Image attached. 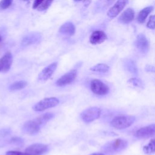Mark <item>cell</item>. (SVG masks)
<instances>
[{
  "label": "cell",
  "instance_id": "cell-1",
  "mask_svg": "<svg viewBox=\"0 0 155 155\" xmlns=\"http://www.w3.org/2000/svg\"><path fill=\"white\" fill-rule=\"evenodd\" d=\"M128 145L127 140L122 139H117L111 140L102 147V151L107 155L116 154L124 150Z\"/></svg>",
  "mask_w": 155,
  "mask_h": 155
},
{
  "label": "cell",
  "instance_id": "cell-2",
  "mask_svg": "<svg viewBox=\"0 0 155 155\" xmlns=\"http://www.w3.org/2000/svg\"><path fill=\"white\" fill-rule=\"evenodd\" d=\"M133 116H119L111 121V125L116 130H122L130 127L135 121Z\"/></svg>",
  "mask_w": 155,
  "mask_h": 155
},
{
  "label": "cell",
  "instance_id": "cell-3",
  "mask_svg": "<svg viewBox=\"0 0 155 155\" xmlns=\"http://www.w3.org/2000/svg\"><path fill=\"white\" fill-rule=\"evenodd\" d=\"M59 99L57 97H46L37 102L33 107V110L35 111H42L56 107L59 104Z\"/></svg>",
  "mask_w": 155,
  "mask_h": 155
},
{
  "label": "cell",
  "instance_id": "cell-4",
  "mask_svg": "<svg viewBox=\"0 0 155 155\" xmlns=\"http://www.w3.org/2000/svg\"><path fill=\"white\" fill-rule=\"evenodd\" d=\"M101 114V110L96 107H90L81 113L82 120L85 123H90L98 119Z\"/></svg>",
  "mask_w": 155,
  "mask_h": 155
},
{
  "label": "cell",
  "instance_id": "cell-5",
  "mask_svg": "<svg viewBox=\"0 0 155 155\" xmlns=\"http://www.w3.org/2000/svg\"><path fill=\"white\" fill-rule=\"evenodd\" d=\"M90 88L92 92L99 96H104L108 93L109 87L99 79H94L91 81Z\"/></svg>",
  "mask_w": 155,
  "mask_h": 155
},
{
  "label": "cell",
  "instance_id": "cell-6",
  "mask_svg": "<svg viewBox=\"0 0 155 155\" xmlns=\"http://www.w3.org/2000/svg\"><path fill=\"white\" fill-rule=\"evenodd\" d=\"M76 70L73 69L62 75L56 82V85L58 87H63L72 83L77 77Z\"/></svg>",
  "mask_w": 155,
  "mask_h": 155
},
{
  "label": "cell",
  "instance_id": "cell-7",
  "mask_svg": "<svg viewBox=\"0 0 155 155\" xmlns=\"http://www.w3.org/2000/svg\"><path fill=\"white\" fill-rule=\"evenodd\" d=\"M134 136L139 139H146L155 136V124L143 127L137 130Z\"/></svg>",
  "mask_w": 155,
  "mask_h": 155
},
{
  "label": "cell",
  "instance_id": "cell-8",
  "mask_svg": "<svg viewBox=\"0 0 155 155\" xmlns=\"http://www.w3.org/2000/svg\"><path fill=\"white\" fill-rule=\"evenodd\" d=\"M129 0H117L116 3L107 12V15L110 18H114L117 16L125 8Z\"/></svg>",
  "mask_w": 155,
  "mask_h": 155
},
{
  "label": "cell",
  "instance_id": "cell-9",
  "mask_svg": "<svg viewBox=\"0 0 155 155\" xmlns=\"http://www.w3.org/2000/svg\"><path fill=\"white\" fill-rule=\"evenodd\" d=\"M40 130V125L35 120H30L26 121L22 125V131L28 135H35Z\"/></svg>",
  "mask_w": 155,
  "mask_h": 155
},
{
  "label": "cell",
  "instance_id": "cell-10",
  "mask_svg": "<svg viewBox=\"0 0 155 155\" xmlns=\"http://www.w3.org/2000/svg\"><path fill=\"white\" fill-rule=\"evenodd\" d=\"M48 149V146L42 143H34L28 146L25 152L28 155H42L45 153Z\"/></svg>",
  "mask_w": 155,
  "mask_h": 155
},
{
  "label": "cell",
  "instance_id": "cell-11",
  "mask_svg": "<svg viewBox=\"0 0 155 155\" xmlns=\"http://www.w3.org/2000/svg\"><path fill=\"white\" fill-rule=\"evenodd\" d=\"M136 45L138 50L143 53H146L149 50V42L147 37L143 33H140L137 36Z\"/></svg>",
  "mask_w": 155,
  "mask_h": 155
},
{
  "label": "cell",
  "instance_id": "cell-12",
  "mask_svg": "<svg viewBox=\"0 0 155 155\" xmlns=\"http://www.w3.org/2000/svg\"><path fill=\"white\" fill-rule=\"evenodd\" d=\"M57 65L56 62H53L42 69L38 75V79L41 81H45L49 79L56 70Z\"/></svg>",
  "mask_w": 155,
  "mask_h": 155
},
{
  "label": "cell",
  "instance_id": "cell-13",
  "mask_svg": "<svg viewBox=\"0 0 155 155\" xmlns=\"http://www.w3.org/2000/svg\"><path fill=\"white\" fill-rule=\"evenodd\" d=\"M13 56L10 52H7L0 59V71L7 72L12 64Z\"/></svg>",
  "mask_w": 155,
  "mask_h": 155
},
{
  "label": "cell",
  "instance_id": "cell-14",
  "mask_svg": "<svg viewBox=\"0 0 155 155\" xmlns=\"http://www.w3.org/2000/svg\"><path fill=\"white\" fill-rule=\"evenodd\" d=\"M107 39V36L104 31L96 30L91 33L90 37V42L93 45L99 44L104 42Z\"/></svg>",
  "mask_w": 155,
  "mask_h": 155
},
{
  "label": "cell",
  "instance_id": "cell-15",
  "mask_svg": "<svg viewBox=\"0 0 155 155\" xmlns=\"http://www.w3.org/2000/svg\"><path fill=\"white\" fill-rule=\"evenodd\" d=\"M41 39V36L38 33H32L25 36L22 40L21 44L23 46L30 45L38 42Z\"/></svg>",
  "mask_w": 155,
  "mask_h": 155
},
{
  "label": "cell",
  "instance_id": "cell-16",
  "mask_svg": "<svg viewBox=\"0 0 155 155\" xmlns=\"http://www.w3.org/2000/svg\"><path fill=\"white\" fill-rule=\"evenodd\" d=\"M134 18V12L133 8H128L119 17L118 21L120 23L128 24Z\"/></svg>",
  "mask_w": 155,
  "mask_h": 155
},
{
  "label": "cell",
  "instance_id": "cell-17",
  "mask_svg": "<svg viewBox=\"0 0 155 155\" xmlns=\"http://www.w3.org/2000/svg\"><path fill=\"white\" fill-rule=\"evenodd\" d=\"M59 31L63 35L72 36L75 33V27L72 22H67L61 26Z\"/></svg>",
  "mask_w": 155,
  "mask_h": 155
},
{
  "label": "cell",
  "instance_id": "cell-18",
  "mask_svg": "<svg viewBox=\"0 0 155 155\" xmlns=\"http://www.w3.org/2000/svg\"><path fill=\"white\" fill-rule=\"evenodd\" d=\"M53 0H35L33 4V8L38 11L47 10L51 4Z\"/></svg>",
  "mask_w": 155,
  "mask_h": 155
},
{
  "label": "cell",
  "instance_id": "cell-19",
  "mask_svg": "<svg viewBox=\"0 0 155 155\" xmlns=\"http://www.w3.org/2000/svg\"><path fill=\"white\" fill-rule=\"evenodd\" d=\"M153 6H148L141 10L137 16V21H138V22L140 24L143 23L145 21L148 15L153 11Z\"/></svg>",
  "mask_w": 155,
  "mask_h": 155
},
{
  "label": "cell",
  "instance_id": "cell-20",
  "mask_svg": "<svg viewBox=\"0 0 155 155\" xmlns=\"http://www.w3.org/2000/svg\"><path fill=\"white\" fill-rule=\"evenodd\" d=\"M54 117V114L51 113H45L38 116L34 119L39 125L47 123Z\"/></svg>",
  "mask_w": 155,
  "mask_h": 155
},
{
  "label": "cell",
  "instance_id": "cell-21",
  "mask_svg": "<svg viewBox=\"0 0 155 155\" xmlns=\"http://www.w3.org/2000/svg\"><path fill=\"white\" fill-rule=\"evenodd\" d=\"M143 151L147 154H152L155 153V138H152L148 143L143 147Z\"/></svg>",
  "mask_w": 155,
  "mask_h": 155
},
{
  "label": "cell",
  "instance_id": "cell-22",
  "mask_svg": "<svg viewBox=\"0 0 155 155\" xmlns=\"http://www.w3.org/2000/svg\"><path fill=\"white\" fill-rule=\"evenodd\" d=\"M109 66L105 64H97L90 68V70L99 73H106L109 70Z\"/></svg>",
  "mask_w": 155,
  "mask_h": 155
},
{
  "label": "cell",
  "instance_id": "cell-23",
  "mask_svg": "<svg viewBox=\"0 0 155 155\" xmlns=\"http://www.w3.org/2000/svg\"><path fill=\"white\" fill-rule=\"evenodd\" d=\"M27 82L24 81H16L12 84L10 87L9 89L11 91H15V90H19L21 89H22L27 87Z\"/></svg>",
  "mask_w": 155,
  "mask_h": 155
},
{
  "label": "cell",
  "instance_id": "cell-24",
  "mask_svg": "<svg viewBox=\"0 0 155 155\" xmlns=\"http://www.w3.org/2000/svg\"><path fill=\"white\" fill-rule=\"evenodd\" d=\"M128 82H130L131 84H132L135 87H140V88H142L143 87V84L142 81L140 79H137L136 78H131L130 79H129Z\"/></svg>",
  "mask_w": 155,
  "mask_h": 155
},
{
  "label": "cell",
  "instance_id": "cell-25",
  "mask_svg": "<svg viewBox=\"0 0 155 155\" xmlns=\"http://www.w3.org/2000/svg\"><path fill=\"white\" fill-rule=\"evenodd\" d=\"M13 0H1L0 1V8L2 10H5L8 8L12 3Z\"/></svg>",
  "mask_w": 155,
  "mask_h": 155
},
{
  "label": "cell",
  "instance_id": "cell-26",
  "mask_svg": "<svg viewBox=\"0 0 155 155\" xmlns=\"http://www.w3.org/2000/svg\"><path fill=\"white\" fill-rule=\"evenodd\" d=\"M147 27L150 29H155V15L150 16Z\"/></svg>",
  "mask_w": 155,
  "mask_h": 155
},
{
  "label": "cell",
  "instance_id": "cell-27",
  "mask_svg": "<svg viewBox=\"0 0 155 155\" xmlns=\"http://www.w3.org/2000/svg\"><path fill=\"white\" fill-rule=\"evenodd\" d=\"M11 142L16 145H22L24 144V140L20 137H13L11 139Z\"/></svg>",
  "mask_w": 155,
  "mask_h": 155
},
{
  "label": "cell",
  "instance_id": "cell-28",
  "mask_svg": "<svg viewBox=\"0 0 155 155\" xmlns=\"http://www.w3.org/2000/svg\"><path fill=\"white\" fill-rule=\"evenodd\" d=\"M5 155H28L25 152H21L18 151H8Z\"/></svg>",
  "mask_w": 155,
  "mask_h": 155
},
{
  "label": "cell",
  "instance_id": "cell-29",
  "mask_svg": "<svg viewBox=\"0 0 155 155\" xmlns=\"http://www.w3.org/2000/svg\"><path fill=\"white\" fill-rule=\"evenodd\" d=\"M127 69L129 71L133 73H137V70L136 68L135 67V65L133 64V63H129L127 65Z\"/></svg>",
  "mask_w": 155,
  "mask_h": 155
},
{
  "label": "cell",
  "instance_id": "cell-30",
  "mask_svg": "<svg viewBox=\"0 0 155 155\" xmlns=\"http://www.w3.org/2000/svg\"><path fill=\"white\" fill-rule=\"evenodd\" d=\"M90 155H105V154L102 153H94L90 154Z\"/></svg>",
  "mask_w": 155,
  "mask_h": 155
},
{
  "label": "cell",
  "instance_id": "cell-31",
  "mask_svg": "<svg viewBox=\"0 0 155 155\" xmlns=\"http://www.w3.org/2000/svg\"><path fill=\"white\" fill-rule=\"evenodd\" d=\"M1 40H2V37H1V36L0 35V42L1 41Z\"/></svg>",
  "mask_w": 155,
  "mask_h": 155
},
{
  "label": "cell",
  "instance_id": "cell-32",
  "mask_svg": "<svg viewBox=\"0 0 155 155\" xmlns=\"http://www.w3.org/2000/svg\"><path fill=\"white\" fill-rule=\"evenodd\" d=\"M74 1H81L82 0H74Z\"/></svg>",
  "mask_w": 155,
  "mask_h": 155
},
{
  "label": "cell",
  "instance_id": "cell-33",
  "mask_svg": "<svg viewBox=\"0 0 155 155\" xmlns=\"http://www.w3.org/2000/svg\"><path fill=\"white\" fill-rule=\"evenodd\" d=\"M22 1H28L30 0H22Z\"/></svg>",
  "mask_w": 155,
  "mask_h": 155
}]
</instances>
